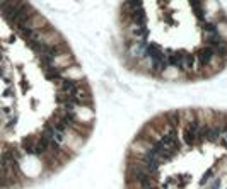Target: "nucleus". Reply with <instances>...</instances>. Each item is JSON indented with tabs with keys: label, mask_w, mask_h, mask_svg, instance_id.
I'll return each instance as SVG.
<instances>
[{
	"label": "nucleus",
	"mask_w": 227,
	"mask_h": 189,
	"mask_svg": "<svg viewBox=\"0 0 227 189\" xmlns=\"http://www.w3.org/2000/svg\"><path fill=\"white\" fill-rule=\"evenodd\" d=\"M133 66L166 80L208 78L227 66V15L217 0H120Z\"/></svg>",
	"instance_id": "nucleus-1"
}]
</instances>
